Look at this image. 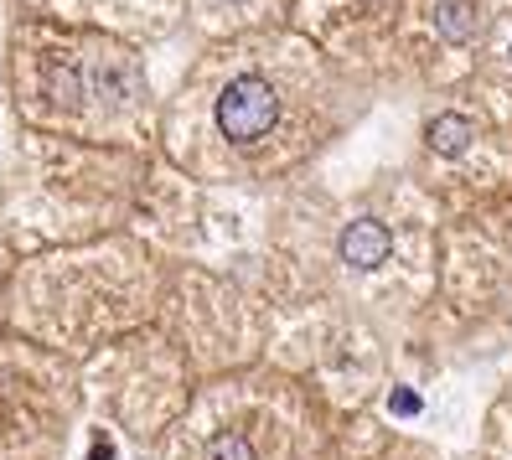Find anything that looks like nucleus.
<instances>
[{
	"mask_svg": "<svg viewBox=\"0 0 512 460\" xmlns=\"http://www.w3.org/2000/svg\"><path fill=\"white\" fill-rule=\"evenodd\" d=\"M275 119H280V99H275V88H269L264 78H238L218 99V130L233 145H254L259 135L275 130Z\"/></svg>",
	"mask_w": 512,
	"mask_h": 460,
	"instance_id": "obj_1",
	"label": "nucleus"
},
{
	"mask_svg": "<svg viewBox=\"0 0 512 460\" xmlns=\"http://www.w3.org/2000/svg\"><path fill=\"white\" fill-rule=\"evenodd\" d=\"M342 259H347L352 269H373V264H383V259H388V228L373 223V218L352 223V228L342 233Z\"/></svg>",
	"mask_w": 512,
	"mask_h": 460,
	"instance_id": "obj_2",
	"label": "nucleus"
},
{
	"mask_svg": "<svg viewBox=\"0 0 512 460\" xmlns=\"http://www.w3.org/2000/svg\"><path fill=\"white\" fill-rule=\"evenodd\" d=\"M430 145L440 150V156H461V150L471 145V125L461 114H440L435 125H430Z\"/></svg>",
	"mask_w": 512,
	"mask_h": 460,
	"instance_id": "obj_3",
	"label": "nucleus"
},
{
	"mask_svg": "<svg viewBox=\"0 0 512 460\" xmlns=\"http://www.w3.org/2000/svg\"><path fill=\"white\" fill-rule=\"evenodd\" d=\"M435 21H440V32L450 42H471L476 37V11L466 6V0H445V6L435 11Z\"/></svg>",
	"mask_w": 512,
	"mask_h": 460,
	"instance_id": "obj_4",
	"label": "nucleus"
},
{
	"mask_svg": "<svg viewBox=\"0 0 512 460\" xmlns=\"http://www.w3.org/2000/svg\"><path fill=\"white\" fill-rule=\"evenodd\" d=\"M207 460H254V445L244 435H218L207 445Z\"/></svg>",
	"mask_w": 512,
	"mask_h": 460,
	"instance_id": "obj_5",
	"label": "nucleus"
},
{
	"mask_svg": "<svg viewBox=\"0 0 512 460\" xmlns=\"http://www.w3.org/2000/svg\"><path fill=\"white\" fill-rule=\"evenodd\" d=\"M394 414H419V398H414L409 388H399V393H394Z\"/></svg>",
	"mask_w": 512,
	"mask_h": 460,
	"instance_id": "obj_6",
	"label": "nucleus"
}]
</instances>
